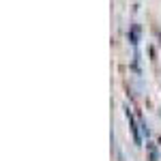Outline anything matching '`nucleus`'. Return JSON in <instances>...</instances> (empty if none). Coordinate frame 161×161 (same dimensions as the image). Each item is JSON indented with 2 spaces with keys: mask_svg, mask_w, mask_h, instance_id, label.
I'll use <instances>...</instances> for the list:
<instances>
[{
  "mask_svg": "<svg viewBox=\"0 0 161 161\" xmlns=\"http://www.w3.org/2000/svg\"><path fill=\"white\" fill-rule=\"evenodd\" d=\"M127 118H129V127H131V131H133V140H136V144H140L142 140H140V136H137V127H136V120H133V114L127 110Z\"/></svg>",
  "mask_w": 161,
  "mask_h": 161,
  "instance_id": "obj_1",
  "label": "nucleus"
},
{
  "mask_svg": "<svg viewBox=\"0 0 161 161\" xmlns=\"http://www.w3.org/2000/svg\"><path fill=\"white\" fill-rule=\"evenodd\" d=\"M137 37H140V28L133 26V28H131V43H133V45L137 43Z\"/></svg>",
  "mask_w": 161,
  "mask_h": 161,
  "instance_id": "obj_2",
  "label": "nucleus"
}]
</instances>
